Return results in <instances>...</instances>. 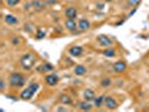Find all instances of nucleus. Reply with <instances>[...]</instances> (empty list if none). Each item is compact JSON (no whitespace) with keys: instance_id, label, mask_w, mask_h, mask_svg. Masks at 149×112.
Here are the masks:
<instances>
[{"instance_id":"obj_24","label":"nucleus","mask_w":149,"mask_h":112,"mask_svg":"<svg viewBox=\"0 0 149 112\" xmlns=\"http://www.w3.org/2000/svg\"><path fill=\"white\" fill-rule=\"evenodd\" d=\"M140 2H141V0H128L129 6H131V7H137Z\"/></svg>"},{"instance_id":"obj_1","label":"nucleus","mask_w":149,"mask_h":112,"mask_svg":"<svg viewBox=\"0 0 149 112\" xmlns=\"http://www.w3.org/2000/svg\"><path fill=\"white\" fill-rule=\"evenodd\" d=\"M26 83L25 75L19 72H14L9 75V85L13 88H22Z\"/></svg>"},{"instance_id":"obj_5","label":"nucleus","mask_w":149,"mask_h":112,"mask_svg":"<svg viewBox=\"0 0 149 112\" xmlns=\"http://www.w3.org/2000/svg\"><path fill=\"white\" fill-rule=\"evenodd\" d=\"M126 68H127V63L125 61H118L112 65V70L116 73H122L126 71Z\"/></svg>"},{"instance_id":"obj_22","label":"nucleus","mask_w":149,"mask_h":112,"mask_svg":"<svg viewBox=\"0 0 149 112\" xmlns=\"http://www.w3.org/2000/svg\"><path fill=\"white\" fill-rule=\"evenodd\" d=\"M46 36V31H45L44 29H38L37 31H36V39H43V38Z\"/></svg>"},{"instance_id":"obj_4","label":"nucleus","mask_w":149,"mask_h":112,"mask_svg":"<svg viewBox=\"0 0 149 112\" xmlns=\"http://www.w3.org/2000/svg\"><path fill=\"white\" fill-rule=\"evenodd\" d=\"M45 81H46V83L49 86H55V85H57L58 82H60V77H58V75L52 73V74H48L45 76Z\"/></svg>"},{"instance_id":"obj_26","label":"nucleus","mask_w":149,"mask_h":112,"mask_svg":"<svg viewBox=\"0 0 149 112\" xmlns=\"http://www.w3.org/2000/svg\"><path fill=\"white\" fill-rule=\"evenodd\" d=\"M0 88H1V90L6 89V84H5V81H3V80L0 81Z\"/></svg>"},{"instance_id":"obj_14","label":"nucleus","mask_w":149,"mask_h":112,"mask_svg":"<svg viewBox=\"0 0 149 112\" xmlns=\"http://www.w3.org/2000/svg\"><path fill=\"white\" fill-rule=\"evenodd\" d=\"M77 106H79V109H81L83 111H90V110H92V108H93V105L91 104V102H90V101H86V100L79 102Z\"/></svg>"},{"instance_id":"obj_19","label":"nucleus","mask_w":149,"mask_h":112,"mask_svg":"<svg viewBox=\"0 0 149 112\" xmlns=\"http://www.w3.org/2000/svg\"><path fill=\"white\" fill-rule=\"evenodd\" d=\"M104 100H105L104 94H102V95H100V97H97L94 99V105H95L97 108H101L102 104H103V102H104Z\"/></svg>"},{"instance_id":"obj_21","label":"nucleus","mask_w":149,"mask_h":112,"mask_svg":"<svg viewBox=\"0 0 149 112\" xmlns=\"http://www.w3.org/2000/svg\"><path fill=\"white\" fill-rule=\"evenodd\" d=\"M100 83H101V85H102L103 88H108V86H110V84H111V79H110V77H103Z\"/></svg>"},{"instance_id":"obj_2","label":"nucleus","mask_w":149,"mask_h":112,"mask_svg":"<svg viewBox=\"0 0 149 112\" xmlns=\"http://www.w3.org/2000/svg\"><path fill=\"white\" fill-rule=\"evenodd\" d=\"M35 63H36V56L33 53H26L20 57V65L26 71L31 70L35 65Z\"/></svg>"},{"instance_id":"obj_23","label":"nucleus","mask_w":149,"mask_h":112,"mask_svg":"<svg viewBox=\"0 0 149 112\" xmlns=\"http://www.w3.org/2000/svg\"><path fill=\"white\" fill-rule=\"evenodd\" d=\"M19 2H20V0H6V3L9 7H15Z\"/></svg>"},{"instance_id":"obj_11","label":"nucleus","mask_w":149,"mask_h":112,"mask_svg":"<svg viewBox=\"0 0 149 112\" xmlns=\"http://www.w3.org/2000/svg\"><path fill=\"white\" fill-rule=\"evenodd\" d=\"M90 27H91V24L88 19H85V18H82V19H80V22L77 24V29L80 30V31H85V30L90 29Z\"/></svg>"},{"instance_id":"obj_25","label":"nucleus","mask_w":149,"mask_h":112,"mask_svg":"<svg viewBox=\"0 0 149 112\" xmlns=\"http://www.w3.org/2000/svg\"><path fill=\"white\" fill-rule=\"evenodd\" d=\"M11 44L13 45H19L20 44V38L15 36V37L11 38Z\"/></svg>"},{"instance_id":"obj_15","label":"nucleus","mask_w":149,"mask_h":112,"mask_svg":"<svg viewBox=\"0 0 149 112\" xmlns=\"http://www.w3.org/2000/svg\"><path fill=\"white\" fill-rule=\"evenodd\" d=\"M30 3H31V7H34L35 9H44L47 6V3L44 0H34Z\"/></svg>"},{"instance_id":"obj_17","label":"nucleus","mask_w":149,"mask_h":112,"mask_svg":"<svg viewBox=\"0 0 149 112\" xmlns=\"http://www.w3.org/2000/svg\"><path fill=\"white\" fill-rule=\"evenodd\" d=\"M86 73V67L84 65H77L74 68V74L77 76H83V75Z\"/></svg>"},{"instance_id":"obj_20","label":"nucleus","mask_w":149,"mask_h":112,"mask_svg":"<svg viewBox=\"0 0 149 112\" xmlns=\"http://www.w3.org/2000/svg\"><path fill=\"white\" fill-rule=\"evenodd\" d=\"M103 55L108 58H111V57H114L116 56V49L114 48H107L105 51H103Z\"/></svg>"},{"instance_id":"obj_8","label":"nucleus","mask_w":149,"mask_h":112,"mask_svg":"<svg viewBox=\"0 0 149 112\" xmlns=\"http://www.w3.org/2000/svg\"><path fill=\"white\" fill-rule=\"evenodd\" d=\"M65 27H66V29L68 30V31L74 33V35H77V34H76L77 25H76V22H75L74 19H68V18H67L66 20H65Z\"/></svg>"},{"instance_id":"obj_6","label":"nucleus","mask_w":149,"mask_h":112,"mask_svg":"<svg viewBox=\"0 0 149 112\" xmlns=\"http://www.w3.org/2000/svg\"><path fill=\"white\" fill-rule=\"evenodd\" d=\"M68 54H70L72 57H80L83 54V47L77 46V45L72 46V47H70V49H68Z\"/></svg>"},{"instance_id":"obj_13","label":"nucleus","mask_w":149,"mask_h":112,"mask_svg":"<svg viewBox=\"0 0 149 112\" xmlns=\"http://www.w3.org/2000/svg\"><path fill=\"white\" fill-rule=\"evenodd\" d=\"M77 16V10L75 7H68L65 9V17L68 19H75Z\"/></svg>"},{"instance_id":"obj_9","label":"nucleus","mask_w":149,"mask_h":112,"mask_svg":"<svg viewBox=\"0 0 149 112\" xmlns=\"http://www.w3.org/2000/svg\"><path fill=\"white\" fill-rule=\"evenodd\" d=\"M83 97H84V100L92 102V101H94V99L97 97H95V92L92 89H85L83 91Z\"/></svg>"},{"instance_id":"obj_12","label":"nucleus","mask_w":149,"mask_h":112,"mask_svg":"<svg viewBox=\"0 0 149 112\" xmlns=\"http://www.w3.org/2000/svg\"><path fill=\"white\" fill-rule=\"evenodd\" d=\"M104 104L108 109L113 110V109H116V108L118 106V102L116 101V99H113L112 97H105Z\"/></svg>"},{"instance_id":"obj_18","label":"nucleus","mask_w":149,"mask_h":112,"mask_svg":"<svg viewBox=\"0 0 149 112\" xmlns=\"http://www.w3.org/2000/svg\"><path fill=\"white\" fill-rule=\"evenodd\" d=\"M58 100H60L63 104H72L73 103V100L71 99L70 95H67V94H61Z\"/></svg>"},{"instance_id":"obj_28","label":"nucleus","mask_w":149,"mask_h":112,"mask_svg":"<svg viewBox=\"0 0 149 112\" xmlns=\"http://www.w3.org/2000/svg\"><path fill=\"white\" fill-rule=\"evenodd\" d=\"M104 1H107V2H111L112 0H104Z\"/></svg>"},{"instance_id":"obj_7","label":"nucleus","mask_w":149,"mask_h":112,"mask_svg":"<svg viewBox=\"0 0 149 112\" xmlns=\"http://www.w3.org/2000/svg\"><path fill=\"white\" fill-rule=\"evenodd\" d=\"M97 42H99L100 46H102V47H110L112 45L111 39L107 35H99L97 36Z\"/></svg>"},{"instance_id":"obj_10","label":"nucleus","mask_w":149,"mask_h":112,"mask_svg":"<svg viewBox=\"0 0 149 112\" xmlns=\"http://www.w3.org/2000/svg\"><path fill=\"white\" fill-rule=\"evenodd\" d=\"M3 20H5V22H6L7 25H9V26H16V25L19 22L18 18H17L16 16L11 15V14H8V15L5 16V17H3Z\"/></svg>"},{"instance_id":"obj_27","label":"nucleus","mask_w":149,"mask_h":112,"mask_svg":"<svg viewBox=\"0 0 149 112\" xmlns=\"http://www.w3.org/2000/svg\"><path fill=\"white\" fill-rule=\"evenodd\" d=\"M57 110H58V111H66V109H65L64 106H63V108H58Z\"/></svg>"},{"instance_id":"obj_3","label":"nucleus","mask_w":149,"mask_h":112,"mask_svg":"<svg viewBox=\"0 0 149 112\" xmlns=\"http://www.w3.org/2000/svg\"><path fill=\"white\" fill-rule=\"evenodd\" d=\"M38 89H39V84L38 83H30L26 89L22 90L19 97L24 101H29L30 99L34 97V94L38 91Z\"/></svg>"},{"instance_id":"obj_16","label":"nucleus","mask_w":149,"mask_h":112,"mask_svg":"<svg viewBox=\"0 0 149 112\" xmlns=\"http://www.w3.org/2000/svg\"><path fill=\"white\" fill-rule=\"evenodd\" d=\"M37 70L39 72H51V71L54 70V66H53L52 64H49V63H44L40 66H38Z\"/></svg>"}]
</instances>
